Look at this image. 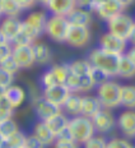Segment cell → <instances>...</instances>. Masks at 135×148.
<instances>
[{"mask_svg": "<svg viewBox=\"0 0 135 148\" xmlns=\"http://www.w3.org/2000/svg\"><path fill=\"white\" fill-rule=\"evenodd\" d=\"M48 70L52 74L56 84H64L66 81V77L69 75V66H68V64H57V65H54Z\"/></svg>", "mask_w": 135, "mask_h": 148, "instance_id": "4316f807", "label": "cell"}, {"mask_svg": "<svg viewBox=\"0 0 135 148\" xmlns=\"http://www.w3.org/2000/svg\"><path fill=\"white\" fill-rule=\"evenodd\" d=\"M46 21H47V15L45 12L41 10H35L26 17L24 22L28 23L29 26H32L35 29H37L40 33L45 32V26H46Z\"/></svg>", "mask_w": 135, "mask_h": 148, "instance_id": "ffe728a7", "label": "cell"}, {"mask_svg": "<svg viewBox=\"0 0 135 148\" xmlns=\"http://www.w3.org/2000/svg\"><path fill=\"white\" fill-rule=\"evenodd\" d=\"M125 55H126V58H127L129 60L133 61V64L135 65V46H133L131 49H129V50L126 51V54H125Z\"/></svg>", "mask_w": 135, "mask_h": 148, "instance_id": "7bdbcfd3", "label": "cell"}, {"mask_svg": "<svg viewBox=\"0 0 135 148\" xmlns=\"http://www.w3.org/2000/svg\"><path fill=\"white\" fill-rule=\"evenodd\" d=\"M22 148H27V147H26V146H24V147H22Z\"/></svg>", "mask_w": 135, "mask_h": 148, "instance_id": "f5cc1de1", "label": "cell"}, {"mask_svg": "<svg viewBox=\"0 0 135 148\" xmlns=\"http://www.w3.org/2000/svg\"><path fill=\"white\" fill-rule=\"evenodd\" d=\"M89 77H91L92 81H93L94 86L102 84V83L108 81V78H110L102 69H100V68H97V66H93V65H92L91 70H89Z\"/></svg>", "mask_w": 135, "mask_h": 148, "instance_id": "f546056e", "label": "cell"}, {"mask_svg": "<svg viewBox=\"0 0 135 148\" xmlns=\"http://www.w3.org/2000/svg\"><path fill=\"white\" fill-rule=\"evenodd\" d=\"M27 148H45L44 143L36 137L35 134L29 135V137H26V144H24Z\"/></svg>", "mask_w": 135, "mask_h": 148, "instance_id": "74e56055", "label": "cell"}, {"mask_svg": "<svg viewBox=\"0 0 135 148\" xmlns=\"http://www.w3.org/2000/svg\"><path fill=\"white\" fill-rule=\"evenodd\" d=\"M116 1H117L122 8H127V7H130V5L133 4L135 0H116Z\"/></svg>", "mask_w": 135, "mask_h": 148, "instance_id": "ee69618b", "label": "cell"}, {"mask_svg": "<svg viewBox=\"0 0 135 148\" xmlns=\"http://www.w3.org/2000/svg\"><path fill=\"white\" fill-rule=\"evenodd\" d=\"M70 24L66 17L63 15H54L47 17L45 26V33L55 42H65V37Z\"/></svg>", "mask_w": 135, "mask_h": 148, "instance_id": "277c9868", "label": "cell"}, {"mask_svg": "<svg viewBox=\"0 0 135 148\" xmlns=\"http://www.w3.org/2000/svg\"><path fill=\"white\" fill-rule=\"evenodd\" d=\"M18 132V125L15 124L13 119H5L0 121V134L3 135V138H9L10 135Z\"/></svg>", "mask_w": 135, "mask_h": 148, "instance_id": "f1b7e54d", "label": "cell"}, {"mask_svg": "<svg viewBox=\"0 0 135 148\" xmlns=\"http://www.w3.org/2000/svg\"><path fill=\"white\" fill-rule=\"evenodd\" d=\"M37 3H40V4H42V5H46V3H47V0H36Z\"/></svg>", "mask_w": 135, "mask_h": 148, "instance_id": "c3c4849f", "label": "cell"}, {"mask_svg": "<svg viewBox=\"0 0 135 148\" xmlns=\"http://www.w3.org/2000/svg\"><path fill=\"white\" fill-rule=\"evenodd\" d=\"M70 132L73 134V139L78 143H85L91 137L94 135V126L91 118L83 115H76L68 123Z\"/></svg>", "mask_w": 135, "mask_h": 148, "instance_id": "3957f363", "label": "cell"}, {"mask_svg": "<svg viewBox=\"0 0 135 148\" xmlns=\"http://www.w3.org/2000/svg\"><path fill=\"white\" fill-rule=\"evenodd\" d=\"M69 66V72L74 75L82 77V75H87L89 74V70L92 68V64L88 60H74L70 64H68Z\"/></svg>", "mask_w": 135, "mask_h": 148, "instance_id": "d4e9b609", "label": "cell"}, {"mask_svg": "<svg viewBox=\"0 0 135 148\" xmlns=\"http://www.w3.org/2000/svg\"><path fill=\"white\" fill-rule=\"evenodd\" d=\"M13 78H14L13 74L8 73L7 70H4L3 68H0V87L7 88V87H9V86H12Z\"/></svg>", "mask_w": 135, "mask_h": 148, "instance_id": "e575fe53", "label": "cell"}, {"mask_svg": "<svg viewBox=\"0 0 135 148\" xmlns=\"http://www.w3.org/2000/svg\"><path fill=\"white\" fill-rule=\"evenodd\" d=\"M106 148H134L125 139H120V138H115L111 139L108 143H106Z\"/></svg>", "mask_w": 135, "mask_h": 148, "instance_id": "d590c367", "label": "cell"}, {"mask_svg": "<svg viewBox=\"0 0 135 148\" xmlns=\"http://www.w3.org/2000/svg\"><path fill=\"white\" fill-rule=\"evenodd\" d=\"M45 123H46V125H47L48 128L52 130V133L56 135L60 130H63V129L68 125L69 120H68V118L64 115L63 112H57V114H55L54 116L48 118Z\"/></svg>", "mask_w": 135, "mask_h": 148, "instance_id": "603a6c76", "label": "cell"}, {"mask_svg": "<svg viewBox=\"0 0 135 148\" xmlns=\"http://www.w3.org/2000/svg\"><path fill=\"white\" fill-rule=\"evenodd\" d=\"M5 41H7V38H5L4 35L1 33V31H0V44H1V42H5Z\"/></svg>", "mask_w": 135, "mask_h": 148, "instance_id": "7dc6e473", "label": "cell"}, {"mask_svg": "<svg viewBox=\"0 0 135 148\" xmlns=\"http://www.w3.org/2000/svg\"><path fill=\"white\" fill-rule=\"evenodd\" d=\"M55 148H78L74 140H55Z\"/></svg>", "mask_w": 135, "mask_h": 148, "instance_id": "ab89813d", "label": "cell"}, {"mask_svg": "<svg viewBox=\"0 0 135 148\" xmlns=\"http://www.w3.org/2000/svg\"><path fill=\"white\" fill-rule=\"evenodd\" d=\"M32 49H33V55H35V63L37 64H47L52 58L50 47L46 44L33 42Z\"/></svg>", "mask_w": 135, "mask_h": 148, "instance_id": "44dd1931", "label": "cell"}, {"mask_svg": "<svg viewBox=\"0 0 135 148\" xmlns=\"http://www.w3.org/2000/svg\"><path fill=\"white\" fill-rule=\"evenodd\" d=\"M93 81L91 79L89 74L87 75H82L79 77V88H78V92H87V91H91L92 88H94Z\"/></svg>", "mask_w": 135, "mask_h": 148, "instance_id": "d6a6232c", "label": "cell"}, {"mask_svg": "<svg viewBox=\"0 0 135 148\" xmlns=\"http://www.w3.org/2000/svg\"><path fill=\"white\" fill-rule=\"evenodd\" d=\"M56 139H60V140H74L73 139V134H72V132H70L69 125H66L63 130H60L59 133L56 134Z\"/></svg>", "mask_w": 135, "mask_h": 148, "instance_id": "f35d334b", "label": "cell"}, {"mask_svg": "<svg viewBox=\"0 0 135 148\" xmlns=\"http://www.w3.org/2000/svg\"><path fill=\"white\" fill-rule=\"evenodd\" d=\"M92 10H94L98 14V17L102 18L103 21L107 22V21L111 19L112 17L122 13L124 8H122L116 0H103V1L97 3Z\"/></svg>", "mask_w": 135, "mask_h": 148, "instance_id": "9c48e42d", "label": "cell"}, {"mask_svg": "<svg viewBox=\"0 0 135 148\" xmlns=\"http://www.w3.org/2000/svg\"><path fill=\"white\" fill-rule=\"evenodd\" d=\"M12 52H13V45L12 42L9 41H5V42H1L0 44V61L5 58L10 56Z\"/></svg>", "mask_w": 135, "mask_h": 148, "instance_id": "8d00e7d4", "label": "cell"}, {"mask_svg": "<svg viewBox=\"0 0 135 148\" xmlns=\"http://www.w3.org/2000/svg\"><path fill=\"white\" fill-rule=\"evenodd\" d=\"M117 125L120 130L129 138L135 137V112L134 111H125L117 119Z\"/></svg>", "mask_w": 135, "mask_h": 148, "instance_id": "2e32d148", "label": "cell"}, {"mask_svg": "<svg viewBox=\"0 0 135 148\" xmlns=\"http://www.w3.org/2000/svg\"><path fill=\"white\" fill-rule=\"evenodd\" d=\"M119 59H120V55L108 52L101 47L92 50L88 55V61L92 65L102 69L108 77L117 75Z\"/></svg>", "mask_w": 135, "mask_h": 148, "instance_id": "6da1fadb", "label": "cell"}, {"mask_svg": "<svg viewBox=\"0 0 135 148\" xmlns=\"http://www.w3.org/2000/svg\"><path fill=\"white\" fill-rule=\"evenodd\" d=\"M72 92L69 91V88L65 84H54L50 87H46L44 91V98L47 101L55 103L56 106L63 107L64 102L66 101V98L69 97V95Z\"/></svg>", "mask_w": 135, "mask_h": 148, "instance_id": "8fae6325", "label": "cell"}, {"mask_svg": "<svg viewBox=\"0 0 135 148\" xmlns=\"http://www.w3.org/2000/svg\"><path fill=\"white\" fill-rule=\"evenodd\" d=\"M121 93L122 86L119 83L107 81L98 86L97 98L101 102L103 109H115L121 105Z\"/></svg>", "mask_w": 135, "mask_h": 148, "instance_id": "7a4b0ae2", "label": "cell"}, {"mask_svg": "<svg viewBox=\"0 0 135 148\" xmlns=\"http://www.w3.org/2000/svg\"><path fill=\"white\" fill-rule=\"evenodd\" d=\"M126 46H127V40L121 38V37L113 35L111 32L103 33L100 38V47L116 55L124 54L126 51Z\"/></svg>", "mask_w": 135, "mask_h": 148, "instance_id": "8992f818", "label": "cell"}, {"mask_svg": "<svg viewBox=\"0 0 135 148\" xmlns=\"http://www.w3.org/2000/svg\"><path fill=\"white\" fill-rule=\"evenodd\" d=\"M51 14L66 17L74 8H76L75 0H47L45 5Z\"/></svg>", "mask_w": 135, "mask_h": 148, "instance_id": "7c38bea8", "label": "cell"}, {"mask_svg": "<svg viewBox=\"0 0 135 148\" xmlns=\"http://www.w3.org/2000/svg\"><path fill=\"white\" fill-rule=\"evenodd\" d=\"M3 15V12H1V4H0V17Z\"/></svg>", "mask_w": 135, "mask_h": 148, "instance_id": "f907efd6", "label": "cell"}, {"mask_svg": "<svg viewBox=\"0 0 135 148\" xmlns=\"http://www.w3.org/2000/svg\"><path fill=\"white\" fill-rule=\"evenodd\" d=\"M3 140H4V138H3V135L0 134V144H1V142H3Z\"/></svg>", "mask_w": 135, "mask_h": 148, "instance_id": "681fc988", "label": "cell"}, {"mask_svg": "<svg viewBox=\"0 0 135 148\" xmlns=\"http://www.w3.org/2000/svg\"><path fill=\"white\" fill-rule=\"evenodd\" d=\"M102 109V105L98 101L97 97L92 96H85L82 97V111L80 115L87 116V118H92Z\"/></svg>", "mask_w": 135, "mask_h": 148, "instance_id": "d6986e66", "label": "cell"}, {"mask_svg": "<svg viewBox=\"0 0 135 148\" xmlns=\"http://www.w3.org/2000/svg\"><path fill=\"white\" fill-rule=\"evenodd\" d=\"M22 21H19L17 17H5L0 23V31L7 38V41L13 42V40L20 31Z\"/></svg>", "mask_w": 135, "mask_h": 148, "instance_id": "4fadbf2b", "label": "cell"}, {"mask_svg": "<svg viewBox=\"0 0 135 148\" xmlns=\"http://www.w3.org/2000/svg\"><path fill=\"white\" fill-rule=\"evenodd\" d=\"M64 110L66 111L68 114L70 115H80V111H82V97L78 96V95H73L70 93L69 97L66 98V101L63 105Z\"/></svg>", "mask_w": 135, "mask_h": 148, "instance_id": "cb8c5ba5", "label": "cell"}, {"mask_svg": "<svg viewBox=\"0 0 135 148\" xmlns=\"http://www.w3.org/2000/svg\"><path fill=\"white\" fill-rule=\"evenodd\" d=\"M33 134L44 143V146H50V144L55 143V140H56V135L52 133V130H51V129L46 125V123L42 121V120L35 125Z\"/></svg>", "mask_w": 135, "mask_h": 148, "instance_id": "e0dca14e", "label": "cell"}, {"mask_svg": "<svg viewBox=\"0 0 135 148\" xmlns=\"http://www.w3.org/2000/svg\"><path fill=\"white\" fill-rule=\"evenodd\" d=\"M66 19L70 26L88 27L92 22V14L88 9H83V8L76 7L66 15Z\"/></svg>", "mask_w": 135, "mask_h": 148, "instance_id": "9a60e30c", "label": "cell"}, {"mask_svg": "<svg viewBox=\"0 0 135 148\" xmlns=\"http://www.w3.org/2000/svg\"><path fill=\"white\" fill-rule=\"evenodd\" d=\"M85 148H106V140L101 137H91L85 142Z\"/></svg>", "mask_w": 135, "mask_h": 148, "instance_id": "836d02e7", "label": "cell"}, {"mask_svg": "<svg viewBox=\"0 0 135 148\" xmlns=\"http://www.w3.org/2000/svg\"><path fill=\"white\" fill-rule=\"evenodd\" d=\"M0 68H3L4 70H7L8 73H10V74H17L18 73V70L20 69L19 66H18V64H17V61L14 60V58L12 56H8V58H5V59H3L1 61H0Z\"/></svg>", "mask_w": 135, "mask_h": 148, "instance_id": "4dcf8cb0", "label": "cell"}, {"mask_svg": "<svg viewBox=\"0 0 135 148\" xmlns=\"http://www.w3.org/2000/svg\"><path fill=\"white\" fill-rule=\"evenodd\" d=\"M91 120L93 123L94 130L100 133H107L112 130V128L115 126V118L111 111H108V109H103V107L94 116H92Z\"/></svg>", "mask_w": 135, "mask_h": 148, "instance_id": "30bf717a", "label": "cell"}, {"mask_svg": "<svg viewBox=\"0 0 135 148\" xmlns=\"http://www.w3.org/2000/svg\"><path fill=\"white\" fill-rule=\"evenodd\" d=\"M0 4H1L3 15L5 17H18V14L22 12L15 0H0Z\"/></svg>", "mask_w": 135, "mask_h": 148, "instance_id": "83f0119b", "label": "cell"}, {"mask_svg": "<svg viewBox=\"0 0 135 148\" xmlns=\"http://www.w3.org/2000/svg\"><path fill=\"white\" fill-rule=\"evenodd\" d=\"M100 1H103V0H97V3H100ZM97 3H96V4H97ZM96 4H94V5H96Z\"/></svg>", "mask_w": 135, "mask_h": 148, "instance_id": "816d5d0a", "label": "cell"}, {"mask_svg": "<svg viewBox=\"0 0 135 148\" xmlns=\"http://www.w3.org/2000/svg\"><path fill=\"white\" fill-rule=\"evenodd\" d=\"M134 24L135 22L130 15L120 13L107 21V28H108V32L121 37L124 40H127Z\"/></svg>", "mask_w": 135, "mask_h": 148, "instance_id": "5b68a950", "label": "cell"}, {"mask_svg": "<svg viewBox=\"0 0 135 148\" xmlns=\"http://www.w3.org/2000/svg\"><path fill=\"white\" fill-rule=\"evenodd\" d=\"M14 107L7 101V98H1L0 100V121L5 119H10L13 116Z\"/></svg>", "mask_w": 135, "mask_h": 148, "instance_id": "1f68e13d", "label": "cell"}, {"mask_svg": "<svg viewBox=\"0 0 135 148\" xmlns=\"http://www.w3.org/2000/svg\"><path fill=\"white\" fill-rule=\"evenodd\" d=\"M12 56L17 61L20 69H27L35 64V55H33L32 45H14Z\"/></svg>", "mask_w": 135, "mask_h": 148, "instance_id": "ba28073f", "label": "cell"}, {"mask_svg": "<svg viewBox=\"0 0 135 148\" xmlns=\"http://www.w3.org/2000/svg\"><path fill=\"white\" fill-rule=\"evenodd\" d=\"M5 98L14 109L19 107L20 105L24 102V98H26V92L22 87L19 86H9L5 89Z\"/></svg>", "mask_w": 135, "mask_h": 148, "instance_id": "ac0fdd59", "label": "cell"}, {"mask_svg": "<svg viewBox=\"0 0 135 148\" xmlns=\"http://www.w3.org/2000/svg\"><path fill=\"white\" fill-rule=\"evenodd\" d=\"M91 40V31L88 27L70 26L68 29L65 42L72 47H84Z\"/></svg>", "mask_w": 135, "mask_h": 148, "instance_id": "52a82bcc", "label": "cell"}, {"mask_svg": "<svg viewBox=\"0 0 135 148\" xmlns=\"http://www.w3.org/2000/svg\"><path fill=\"white\" fill-rule=\"evenodd\" d=\"M117 75L121 78H134L135 77V65L133 61H130L126 58V55H120L117 66Z\"/></svg>", "mask_w": 135, "mask_h": 148, "instance_id": "7402d4cb", "label": "cell"}, {"mask_svg": "<svg viewBox=\"0 0 135 148\" xmlns=\"http://www.w3.org/2000/svg\"><path fill=\"white\" fill-rule=\"evenodd\" d=\"M121 105L126 109H135V86H122Z\"/></svg>", "mask_w": 135, "mask_h": 148, "instance_id": "484cf974", "label": "cell"}, {"mask_svg": "<svg viewBox=\"0 0 135 148\" xmlns=\"http://www.w3.org/2000/svg\"><path fill=\"white\" fill-rule=\"evenodd\" d=\"M15 3L19 5L22 10H24V9H31V8H33V7H35V4H36L37 1H36V0H15Z\"/></svg>", "mask_w": 135, "mask_h": 148, "instance_id": "b9f144b4", "label": "cell"}, {"mask_svg": "<svg viewBox=\"0 0 135 148\" xmlns=\"http://www.w3.org/2000/svg\"><path fill=\"white\" fill-rule=\"evenodd\" d=\"M76 7L83 8V9H93L94 4L97 3V0H75Z\"/></svg>", "mask_w": 135, "mask_h": 148, "instance_id": "60d3db41", "label": "cell"}, {"mask_svg": "<svg viewBox=\"0 0 135 148\" xmlns=\"http://www.w3.org/2000/svg\"><path fill=\"white\" fill-rule=\"evenodd\" d=\"M127 40L131 42V44H133V46H135V24H134L133 29H131L130 35H129V37H127Z\"/></svg>", "mask_w": 135, "mask_h": 148, "instance_id": "f6af8a7d", "label": "cell"}, {"mask_svg": "<svg viewBox=\"0 0 135 148\" xmlns=\"http://www.w3.org/2000/svg\"><path fill=\"white\" fill-rule=\"evenodd\" d=\"M5 89H7V88H4V87H0V100L5 97Z\"/></svg>", "mask_w": 135, "mask_h": 148, "instance_id": "bcb514c9", "label": "cell"}, {"mask_svg": "<svg viewBox=\"0 0 135 148\" xmlns=\"http://www.w3.org/2000/svg\"><path fill=\"white\" fill-rule=\"evenodd\" d=\"M35 109H36V112H37V116L42 121H46L48 118L54 116L55 114L61 112L60 106H56L55 103L47 101L44 97L35 101Z\"/></svg>", "mask_w": 135, "mask_h": 148, "instance_id": "5bb4252c", "label": "cell"}]
</instances>
